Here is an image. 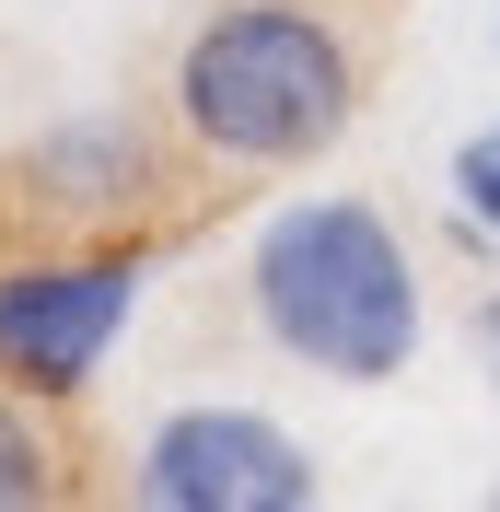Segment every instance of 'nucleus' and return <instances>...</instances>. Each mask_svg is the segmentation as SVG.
<instances>
[{
    "instance_id": "1",
    "label": "nucleus",
    "mask_w": 500,
    "mask_h": 512,
    "mask_svg": "<svg viewBox=\"0 0 500 512\" xmlns=\"http://www.w3.org/2000/svg\"><path fill=\"white\" fill-rule=\"evenodd\" d=\"M361 117V47L326 0H210L175 47V128L210 163L291 175Z\"/></svg>"
},
{
    "instance_id": "2",
    "label": "nucleus",
    "mask_w": 500,
    "mask_h": 512,
    "mask_svg": "<svg viewBox=\"0 0 500 512\" xmlns=\"http://www.w3.org/2000/svg\"><path fill=\"white\" fill-rule=\"evenodd\" d=\"M245 303L268 326V350L303 361L326 384H396L431 338L419 303V256L373 198H291L245 245Z\"/></svg>"
},
{
    "instance_id": "3",
    "label": "nucleus",
    "mask_w": 500,
    "mask_h": 512,
    "mask_svg": "<svg viewBox=\"0 0 500 512\" xmlns=\"http://www.w3.org/2000/svg\"><path fill=\"white\" fill-rule=\"evenodd\" d=\"M152 291L140 245H82V256H24L0 268V384H24L35 408H59L105 373V350L128 338Z\"/></svg>"
},
{
    "instance_id": "4",
    "label": "nucleus",
    "mask_w": 500,
    "mask_h": 512,
    "mask_svg": "<svg viewBox=\"0 0 500 512\" xmlns=\"http://www.w3.org/2000/svg\"><path fill=\"white\" fill-rule=\"evenodd\" d=\"M128 501H152V512H314L326 478H314V454L291 443L268 408L198 396V408H163L152 431H140Z\"/></svg>"
},
{
    "instance_id": "5",
    "label": "nucleus",
    "mask_w": 500,
    "mask_h": 512,
    "mask_svg": "<svg viewBox=\"0 0 500 512\" xmlns=\"http://www.w3.org/2000/svg\"><path fill=\"white\" fill-rule=\"evenodd\" d=\"M24 175L35 210H59V222H140L163 198V140L128 105H82V117L35 128V152L12 163Z\"/></svg>"
},
{
    "instance_id": "6",
    "label": "nucleus",
    "mask_w": 500,
    "mask_h": 512,
    "mask_svg": "<svg viewBox=\"0 0 500 512\" xmlns=\"http://www.w3.org/2000/svg\"><path fill=\"white\" fill-rule=\"evenodd\" d=\"M35 501H59V443L35 431L24 384H0V512H35Z\"/></svg>"
},
{
    "instance_id": "7",
    "label": "nucleus",
    "mask_w": 500,
    "mask_h": 512,
    "mask_svg": "<svg viewBox=\"0 0 500 512\" xmlns=\"http://www.w3.org/2000/svg\"><path fill=\"white\" fill-rule=\"evenodd\" d=\"M442 187H454V222H466L477 245H500V117L454 140V163H442Z\"/></svg>"
},
{
    "instance_id": "8",
    "label": "nucleus",
    "mask_w": 500,
    "mask_h": 512,
    "mask_svg": "<svg viewBox=\"0 0 500 512\" xmlns=\"http://www.w3.org/2000/svg\"><path fill=\"white\" fill-rule=\"evenodd\" d=\"M466 338H477V373H489V396H500V291H477V315H466Z\"/></svg>"
},
{
    "instance_id": "9",
    "label": "nucleus",
    "mask_w": 500,
    "mask_h": 512,
    "mask_svg": "<svg viewBox=\"0 0 500 512\" xmlns=\"http://www.w3.org/2000/svg\"><path fill=\"white\" fill-rule=\"evenodd\" d=\"M489 35H500V0H489Z\"/></svg>"
}]
</instances>
